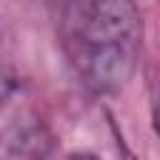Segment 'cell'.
<instances>
[{"mask_svg":"<svg viewBox=\"0 0 160 160\" xmlns=\"http://www.w3.org/2000/svg\"><path fill=\"white\" fill-rule=\"evenodd\" d=\"M60 32L82 85L95 92H115L130 80L142 38L140 12L132 2H68L60 8Z\"/></svg>","mask_w":160,"mask_h":160,"instance_id":"6da1fadb","label":"cell"},{"mask_svg":"<svg viewBox=\"0 0 160 160\" xmlns=\"http://www.w3.org/2000/svg\"><path fill=\"white\" fill-rule=\"evenodd\" d=\"M78 160H92V158H78Z\"/></svg>","mask_w":160,"mask_h":160,"instance_id":"7a4b0ae2","label":"cell"}]
</instances>
